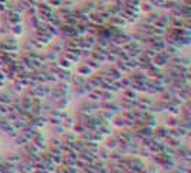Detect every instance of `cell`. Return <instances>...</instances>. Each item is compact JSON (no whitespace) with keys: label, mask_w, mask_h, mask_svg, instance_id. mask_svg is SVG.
I'll list each match as a JSON object with an SVG mask.
<instances>
[{"label":"cell","mask_w":191,"mask_h":173,"mask_svg":"<svg viewBox=\"0 0 191 173\" xmlns=\"http://www.w3.org/2000/svg\"><path fill=\"white\" fill-rule=\"evenodd\" d=\"M158 16H159V13L158 12H155V9L151 10V12H148V13H145V19H144L145 23L154 26V25L157 23V20H158Z\"/></svg>","instance_id":"cell-1"},{"label":"cell","mask_w":191,"mask_h":173,"mask_svg":"<svg viewBox=\"0 0 191 173\" xmlns=\"http://www.w3.org/2000/svg\"><path fill=\"white\" fill-rule=\"evenodd\" d=\"M151 10H154V6H152L151 2H147V0H141V3H139V12L148 13V12H151Z\"/></svg>","instance_id":"cell-2"},{"label":"cell","mask_w":191,"mask_h":173,"mask_svg":"<svg viewBox=\"0 0 191 173\" xmlns=\"http://www.w3.org/2000/svg\"><path fill=\"white\" fill-rule=\"evenodd\" d=\"M78 74L79 75H82V77H86V75H89V74L93 72V69H91V68L88 67L86 64H80V65H78Z\"/></svg>","instance_id":"cell-3"},{"label":"cell","mask_w":191,"mask_h":173,"mask_svg":"<svg viewBox=\"0 0 191 173\" xmlns=\"http://www.w3.org/2000/svg\"><path fill=\"white\" fill-rule=\"evenodd\" d=\"M56 64H58V65H59L60 68H65V69H69V67H71V64H72V62H71V61L68 59V58H65L63 55H60L59 58L56 59Z\"/></svg>","instance_id":"cell-4"},{"label":"cell","mask_w":191,"mask_h":173,"mask_svg":"<svg viewBox=\"0 0 191 173\" xmlns=\"http://www.w3.org/2000/svg\"><path fill=\"white\" fill-rule=\"evenodd\" d=\"M119 144V140L117 137H112V139L106 140V149H111V150H115Z\"/></svg>","instance_id":"cell-5"},{"label":"cell","mask_w":191,"mask_h":173,"mask_svg":"<svg viewBox=\"0 0 191 173\" xmlns=\"http://www.w3.org/2000/svg\"><path fill=\"white\" fill-rule=\"evenodd\" d=\"M10 32H12L13 35H22L23 33V25H22V23L12 25V26H10Z\"/></svg>","instance_id":"cell-6"},{"label":"cell","mask_w":191,"mask_h":173,"mask_svg":"<svg viewBox=\"0 0 191 173\" xmlns=\"http://www.w3.org/2000/svg\"><path fill=\"white\" fill-rule=\"evenodd\" d=\"M154 134H155V137L157 139H165L167 137V128H155V130H152Z\"/></svg>","instance_id":"cell-7"}]
</instances>
